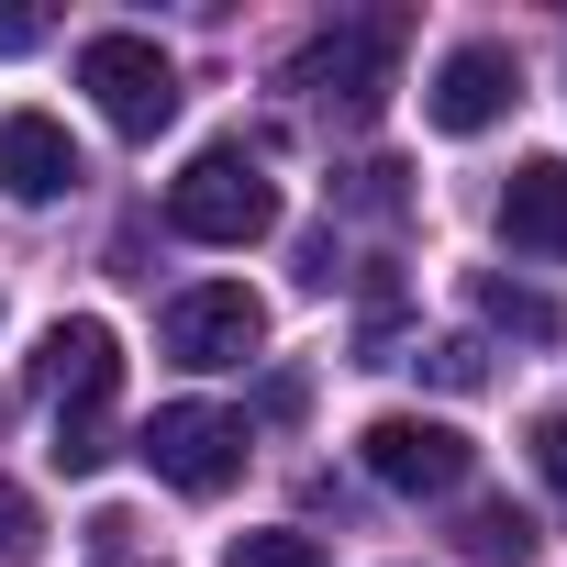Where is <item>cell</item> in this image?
Masks as SVG:
<instances>
[{
  "label": "cell",
  "instance_id": "8",
  "mask_svg": "<svg viewBox=\"0 0 567 567\" xmlns=\"http://www.w3.org/2000/svg\"><path fill=\"white\" fill-rule=\"evenodd\" d=\"M512 101H523V68H512V45H456V56L434 68V90H423L434 134H489Z\"/></svg>",
  "mask_w": 567,
  "mask_h": 567
},
{
  "label": "cell",
  "instance_id": "4",
  "mask_svg": "<svg viewBox=\"0 0 567 567\" xmlns=\"http://www.w3.org/2000/svg\"><path fill=\"white\" fill-rule=\"evenodd\" d=\"M245 412H223V401H167V412H145V434H134V456L178 489V501H223L234 478H245Z\"/></svg>",
  "mask_w": 567,
  "mask_h": 567
},
{
  "label": "cell",
  "instance_id": "7",
  "mask_svg": "<svg viewBox=\"0 0 567 567\" xmlns=\"http://www.w3.org/2000/svg\"><path fill=\"white\" fill-rule=\"evenodd\" d=\"M256 346H267V301L245 278H200V290L167 301V357L178 368H245Z\"/></svg>",
  "mask_w": 567,
  "mask_h": 567
},
{
  "label": "cell",
  "instance_id": "5",
  "mask_svg": "<svg viewBox=\"0 0 567 567\" xmlns=\"http://www.w3.org/2000/svg\"><path fill=\"white\" fill-rule=\"evenodd\" d=\"M79 90H90L101 123L134 134V145H156V134L178 123V68H167L145 34H90V45H79Z\"/></svg>",
  "mask_w": 567,
  "mask_h": 567
},
{
  "label": "cell",
  "instance_id": "10",
  "mask_svg": "<svg viewBox=\"0 0 567 567\" xmlns=\"http://www.w3.org/2000/svg\"><path fill=\"white\" fill-rule=\"evenodd\" d=\"M501 234H512V256H567V167H556V156H523V167H512Z\"/></svg>",
  "mask_w": 567,
  "mask_h": 567
},
{
  "label": "cell",
  "instance_id": "13",
  "mask_svg": "<svg viewBox=\"0 0 567 567\" xmlns=\"http://www.w3.org/2000/svg\"><path fill=\"white\" fill-rule=\"evenodd\" d=\"M223 567H323V534H290V523L278 534H234Z\"/></svg>",
  "mask_w": 567,
  "mask_h": 567
},
{
  "label": "cell",
  "instance_id": "6",
  "mask_svg": "<svg viewBox=\"0 0 567 567\" xmlns=\"http://www.w3.org/2000/svg\"><path fill=\"white\" fill-rule=\"evenodd\" d=\"M357 456H368V478L401 489V501H445V489H467V467H478V445H467L456 423H423V412H379V423L357 434Z\"/></svg>",
  "mask_w": 567,
  "mask_h": 567
},
{
  "label": "cell",
  "instance_id": "14",
  "mask_svg": "<svg viewBox=\"0 0 567 567\" xmlns=\"http://www.w3.org/2000/svg\"><path fill=\"white\" fill-rule=\"evenodd\" d=\"M34 556H45V512L0 478V567H34Z\"/></svg>",
  "mask_w": 567,
  "mask_h": 567
},
{
  "label": "cell",
  "instance_id": "1",
  "mask_svg": "<svg viewBox=\"0 0 567 567\" xmlns=\"http://www.w3.org/2000/svg\"><path fill=\"white\" fill-rule=\"evenodd\" d=\"M34 379H45V401H56V467L68 478H90L101 456H112V401H123V346H112V323H56L45 334V357H34Z\"/></svg>",
  "mask_w": 567,
  "mask_h": 567
},
{
  "label": "cell",
  "instance_id": "11",
  "mask_svg": "<svg viewBox=\"0 0 567 567\" xmlns=\"http://www.w3.org/2000/svg\"><path fill=\"white\" fill-rule=\"evenodd\" d=\"M456 545H467L478 567H523V556H534V523H523L512 501H478V512L456 523Z\"/></svg>",
  "mask_w": 567,
  "mask_h": 567
},
{
  "label": "cell",
  "instance_id": "17",
  "mask_svg": "<svg viewBox=\"0 0 567 567\" xmlns=\"http://www.w3.org/2000/svg\"><path fill=\"white\" fill-rule=\"evenodd\" d=\"M45 45V12H23V0H0V56H34Z\"/></svg>",
  "mask_w": 567,
  "mask_h": 567
},
{
  "label": "cell",
  "instance_id": "15",
  "mask_svg": "<svg viewBox=\"0 0 567 567\" xmlns=\"http://www.w3.org/2000/svg\"><path fill=\"white\" fill-rule=\"evenodd\" d=\"M523 445H534V467H545V489L567 501V412H545V423H534Z\"/></svg>",
  "mask_w": 567,
  "mask_h": 567
},
{
  "label": "cell",
  "instance_id": "16",
  "mask_svg": "<svg viewBox=\"0 0 567 567\" xmlns=\"http://www.w3.org/2000/svg\"><path fill=\"white\" fill-rule=\"evenodd\" d=\"M423 368H434V379H445V390H478V379H489V357H478V346H467V334H456V346H434V357H423Z\"/></svg>",
  "mask_w": 567,
  "mask_h": 567
},
{
  "label": "cell",
  "instance_id": "3",
  "mask_svg": "<svg viewBox=\"0 0 567 567\" xmlns=\"http://www.w3.org/2000/svg\"><path fill=\"white\" fill-rule=\"evenodd\" d=\"M167 223L189 245H256L278 234V178L245 156V145H200L178 178H167Z\"/></svg>",
  "mask_w": 567,
  "mask_h": 567
},
{
  "label": "cell",
  "instance_id": "12",
  "mask_svg": "<svg viewBox=\"0 0 567 567\" xmlns=\"http://www.w3.org/2000/svg\"><path fill=\"white\" fill-rule=\"evenodd\" d=\"M467 301H478L489 323H512V334H534V346L556 334V301H545V290H512V278H467Z\"/></svg>",
  "mask_w": 567,
  "mask_h": 567
},
{
  "label": "cell",
  "instance_id": "9",
  "mask_svg": "<svg viewBox=\"0 0 567 567\" xmlns=\"http://www.w3.org/2000/svg\"><path fill=\"white\" fill-rule=\"evenodd\" d=\"M0 189L12 200H68L79 189V145L56 112H0Z\"/></svg>",
  "mask_w": 567,
  "mask_h": 567
},
{
  "label": "cell",
  "instance_id": "2",
  "mask_svg": "<svg viewBox=\"0 0 567 567\" xmlns=\"http://www.w3.org/2000/svg\"><path fill=\"white\" fill-rule=\"evenodd\" d=\"M401 12H357V23H323L301 56H290V90L301 101H323L334 123H368L379 101H390V68H401Z\"/></svg>",
  "mask_w": 567,
  "mask_h": 567
}]
</instances>
